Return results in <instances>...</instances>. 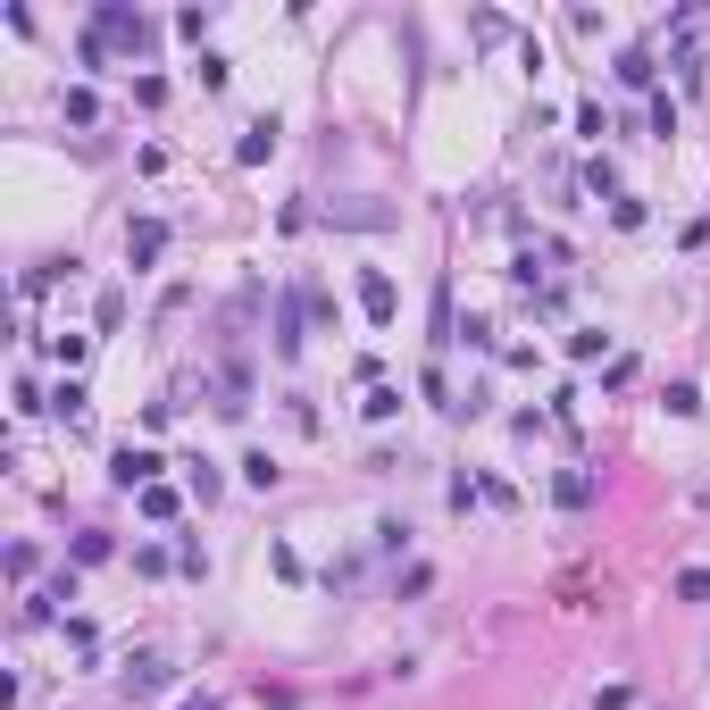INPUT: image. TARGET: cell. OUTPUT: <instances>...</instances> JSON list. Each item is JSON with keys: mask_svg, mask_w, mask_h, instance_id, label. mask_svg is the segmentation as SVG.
Masks as SVG:
<instances>
[{"mask_svg": "<svg viewBox=\"0 0 710 710\" xmlns=\"http://www.w3.org/2000/svg\"><path fill=\"white\" fill-rule=\"evenodd\" d=\"M360 310H368L376 326H385V318H393V284H385V276H376V268L360 276Z\"/></svg>", "mask_w": 710, "mask_h": 710, "instance_id": "1", "label": "cell"}, {"mask_svg": "<svg viewBox=\"0 0 710 710\" xmlns=\"http://www.w3.org/2000/svg\"><path fill=\"white\" fill-rule=\"evenodd\" d=\"M159 477V452H134V443H126V452H117V485H151Z\"/></svg>", "mask_w": 710, "mask_h": 710, "instance_id": "2", "label": "cell"}, {"mask_svg": "<svg viewBox=\"0 0 710 710\" xmlns=\"http://www.w3.org/2000/svg\"><path fill=\"white\" fill-rule=\"evenodd\" d=\"M159 685H168V660H134L126 669V694H159Z\"/></svg>", "mask_w": 710, "mask_h": 710, "instance_id": "3", "label": "cell"}, {"mask_svg": "<svg viewBox=\"0 0 710 710\" xmlns=\"http://www.w3.org/2000/svg\"><path fill=\"white\" fill-rule=\"evenodd\" d=\"M159 243H168V226H159V218H142V226L126 234V251H134V259H159Z\"/></svg>", "mask_w": 710, "mask_h": 710, "instance_id": "4", "label": "cell"}, {"mask_svg": "<svg viewBox=\"0 0 710 710\" xmlns=\"http://www.w3.org/2000/svg\"><path fill=\"white\" fill-rule=\"evenodd\" d=\"M276 151V117H259V126L243 134V159H251V168H259V159H268Z\"/></svg>", "mask_w": 710, "mask_h": 710, "instance_id": "5", "label": "cell"}, {"mask_svg": "<svg viewBox=\"0 0 710 710\" xmlns=\"http://www.w3.org/2000/svg\"><path fill=\"white\" fill-rule=\"evenodd\" d=\"M243 477H251V485H259V493H268V485H276V477H284V468H276V460H268V452H251V460H243Z\"/></svg>", "mask_w": 710, "mask_h": 710, "instance_id": "6", "label": "cell"}, {"mask_svg": "<svg viewBox=\"0 0 710 710\" xmlns=\"http://www.w3.org/2000/svg\"><path fill=\"white\" fill-rule=\"evenodd\" d=\"M677 594H685V602H710V568H685V577H677Z\"/></svg>", "mask_w": 710, "mask_h": 710, "instance_id": "7", "label": "cell"}, {"mask_svg": "<svg viewBox=\"0 0 710 710\" xmlns=\"http://www.w3.org/2000/svg\"><path fill=\"white\" fill-rule=\"evenodd\" d=\"M184 710H218V702H209V694H201V702H184Z\"/></svg>", "mask_w": 710, "mask_h": 710, "instance_id": "8", "label": "cell"}]
</instances>
